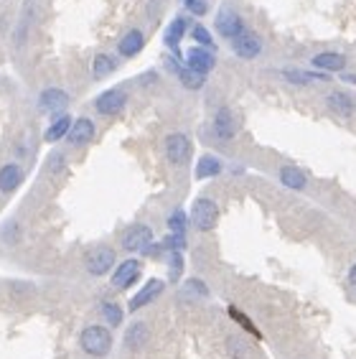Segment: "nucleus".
Masks as SVG:
<instances>
[{"instance_id":"34","label":"nucleus","mask_w":356,"mask_h":359,"mask_svg":"<svg viewBox=\"0 0 356 359\" xmlns=\"http://www.w3.org/2000/svg\"><path fill=\"white\" fill-rule=\"evenodd\" d=\"M191 36H193V41L199 43V46L214 49V39H211V34H209L204 25H193V31H191Z\"/></svg>"},{"instance_id":"2","label":"nucleus","mask_w":356,"mask_h":359,"mask_svg":"<svg viewBox=\"0 0 356 359\" xmlns=\"http://www.w3.org/2000/svg\"><path fill=\"white\" fill-rule=\"evenodd\" d=\"M219 222V207H216L214 199H207V196H201V199L193 201V207H191V225L196 227L199 232H211Z\"/></svg>"},{"instance_id":"15","label":"nucleus","mask_w":356,"mask_h":359,"mask_svg":"<svg viewBox=\"0 0 356 359\" xmlns=\"http://www.w3.org/2000/svg\"><path fill=\"white\" fill-rule=\"evenodd\" d=\"M143 46H145V36H143V31L133 28V31H127V34L120 39L117 51H120V57L130 59V57H138V54L143 51Z\"/></svg>"},{"instance_id":"21","label":"nucleus","mask_w":356,"mask_h":359,"mask_svg":"<svg viewBox=\"0 0 356 359\" xmlns=\"http://www.w3.org/2000/svg\"><path fill=\"white\" fill-rule=\"evenodd\" d=\"M72 123H74V120H72L69 115H59L56 120H54V123L49 125L46 135H43V138H46V143H59L61 138H67V135H69V127H72Z\"/></svg>"},{"instance_id":"12","label":"nucleus","mask_w":356,"mask_h":359,"mask_svg":"<svg viewBox=\"0 0 356 359\" xmlns=\"http://www.w3.org/2000/svg\"><path fill=\"white\" fill-rule=\"evenodd\" d=\"M69 102V94L64 90H56V87H49V90H43L39 94V110L41 112H61V110L67 107Z\"/></svg>"},{"instance_id":"5","label":"nucleus","mask_w":356,"mask_h":359,"mask_svg":"<svg viewBox=\"0 0 356 359\" xmlns=\"http://www.w3.org/2000/svg\"><path fill=\"white\" fill-rule=\"evenodd\" d=\"M163 148H166V158L174 163V166H183L186 161L191 158V141L189 135L183 133H171L163 143Z\"/></svg>"},{"instance_id":"11","label":"nucleus","mask_w":356,"mask_h":359,"mask_svg":"<svg viewBox=\"0 0 356 359\" xmlns=\"http://www.w3.org/2000/svg\"><path fill=\"white\" fill-rule=\"evenodd\" d=\"M232 49L237 57L242 59H255L260 51H262V41H260V36L252 34V31H242L237 39H232Z\"/></svg>"},{"instance_id":"26","label":"nucleus","mask_w":356,"mask_h":359,"mask_svg":"<svg viewBox=\"0 0 356 359\" xmlns=\"http://www.w3.org/2000/svg\"><path fill=\"white\" fill-rule=\"evenodd\" d=\"M186 28H189V23H186V18H176L174 23L166 28V46L168 49L178 51V43H181L183 34H186Z\"/></svg>"},{"instance_id":"33","label":"nucleus","mask_w":356,"mask_h":359,"mask_svg":"<svg viewBox=\"0 0 356 359\" xmlns=\"http://www.w3.org/2000/svg\"><path fill=\"white\" fill-rule=\"evenodd\" d=\"M168 270H171V280H178L183 270V252H168Z\"/></svg>"},{"instance_id":"10","label":"nucleus","mask_w":356,"mask_h":359,"mask_svg":"<svg viewBox=\"0 0 356 359\" xmlns=\"http://www.w3.org/2000/svg\"><path fill=\"white\" fill-rule=\"evenodd\" d=\"M163 288H166V283H163V280H158V278H150L148 283L143 285L140 291H138L133 298H130V311H140L143 306L153 303L158 296L163 293Z\"/></svg>"},{"instance_id":"29","label":"nucleus","mask_w":356,"mask_h":359,"mask_svg":"<svg viewBox=\"0 0 356 359\" xmlns=\"http://www.w3.org/2000/svg\"><path fill=\"white\" fill-rule=\"evenodd\" d=\"M102 318H105L109 326H120L123 324V309H120L115 301H105L102 303Z\"/></svg>"},{"instance_id":"30","label":"nucleus","mask_w":356,"mask_h":359,"mask_svg":"<svg viewBox=\"0 0 356 359\" xmlns=\"http://www.w3.org/2000/svg\"><path fill=\"white\" fill-rule=\"evenodd\" d=\"M186 227H189V217H186V212H183V209L171 212V217H168V229L176 232V234H186Z\"/></svg>"},{"instance_id":"35","label":"nucleus","mask_w":356,"mask_h":359,"mask_svg":"<svg viewBox=\"0 0 356 359\" xmlns=\"http://www.w3.org/2000/svg\"><path fill=\"white\" fill-rule=\"evenodd\" d=\"M183 6H186V10H189L191 16H207L209 10L207 0H183Z\"/></svg>"},{"instance_id":"20","label":"nucleus","mask_w":356,"mask_h":359,"mask_svg":"<svg viewBox=\"0 0 356 359\" xmlns=\"http://www.w3.org/2000/svg\"><path fill=\"white\" fill-rule=\"evenodd\" d=\"M280 181H282V186H288V189H295V192L306 189V184H308L306 174H303L300 168H295V166H282L280 168Z\"/></svg>"},{"instance_id":"13","label":"nucleus","mask_w":356,"mask_h":359,"mask_svg":"<svg viewBox=\"0 0 356 359\" xmlns=\"http://www.w3.org/2000/svg\"><path fill=\"white\" fill-rule=\"evenodd\" d=\"M67 138L72 145H87L94 138V123H92L90 117H79V120L72 123Z\"/></svg>"},{"instance_id":"16","label":"nucleus","mask_w":356,"mask_h":359,"mask_svg":"<svg viewBox=\"0 0 356 359\" xmlns=\"http://www.w3.org/2000/svg\"><path fill=\"white\" fill-rule=\"evenodd\" d=\"M214 133L219 141H232L234 138L237 125H234V117H232V110L229 107H222L214 115Z\"/></svg>"},{"instance_id":"6","label":"nucleus","mask_w":356,"mask_h":359,"mask_svg":"<svg viewBox=\"0 0 356 359\" xmlns=\"http://www.w3.org/2000/svg\"><path fill=\"white\" fill-rule=\"evenodd\" d=\"M125 105H127V94L123 92V90H107V92H102L97 100H94V107H97V112L100 115H120L125 110Z\"/></svg>"},{"instance_id":"18","label":"nucleus","mask_w":356,"mask_h":359,"mask_svg":"<svg viewBox=\"0 0 356 359\" xmlns=\"http://www.w3.org/2000/svg\"><path fill=\"white\" fill-rule=\"evenodd\" d=\"M168 67L176 69V74H178V79H181V84L186 87V90H201L204 84H207V74H199V72H193V69H183L178 67L174 59H168Z\"/></svg>"},{"instance_id":"22","label":"nucleus","mask_w":356,"mask_h":359,"mask_svg":"<svg viewBox=\"0 0 356 359\" xmlns=\"http://www.w3.org/2000/svg\"><path fill=\"white\" fill-rule=\"evenodd\" d=\"M209 296V288L204 280H199V278H191V280H186L181 288V298L183 301H201V298H207Z\"/></svg>"},{"instance_id":"37","label":"nucleus","mask_w":356,"mask_h":359,"mask_svg":"<svg viewBox=\"0 0 356 359\" xmlns=\"http://www.w3.org/2000/svg\"><path fill=\"white\" fill-rule=\"evenodd\" d=\"M64 166H67V158H64V156L54 153V156L49 158V171H51V174H61V171H64Z\"/></svg>"},{"instance_id":"36","label":"nucleus","mask_w":356,"mask_h":359,"mask_svg":"<svg viewBox=\"0 0 356 359\" xmlns=\"http://www.w3.org/2000/svg\"><path fill=\"white\" fill-rule=\"evenodd\" d=\"M18 225L16 222H8V225H6V229H3V240H6V243L8 245H13V243H18Z\"/></svg>"},{"instance_id":"27","label":"nucleus","mask_w":356,"mask_h":359,"mask_svg":"<svg viewBox=\"0 0 356 359\" xmlns=\"http://www.w3.org/2000/svg\"><path fill=\"white\" fill-rule=\"evenodd\" d=\"M227 354L232 359H247L252 354V347L244 339H240V336H229L227 339Z\"/></svg>"},{"instance_id":"3","label":"nucleus","mask_w":356,"mask_h":359,"mask_svg":"<svg viewBox=\"0 0 356 359\" xmlns=\"http://www.w3.org/2000/svg\"><path fill=\"white\" fill-rule=\"evenodd\" d=\"M117 263V255L112 247L107 245H100V247H94V250L87 255V270H90V276H107L109 270L115 267Z\"/></svg>"},{"instance_id":"4","label":"nucleus","mask_w":356,"mask_h":359,"mask_svg":"<svg viewBox=\"0 0 356 359\" xmlns=\"http://www.w3.org/2000/svg\"><path fill=\"white\" fill-rule=\"evenodd\" d=\"M153 245V229L148 225L127 227L123 234V247L127 252H145Z\"/></svg>"},{"instance_id":"7","label":"nucleus","mask_w":356,"mask_h":359,"mask_svg":"<svg viewBox=\"0 0 356 359\" xmlns=\"http://www.w3.org/2000/svg\"><path fill=\"white\" fill-rule=\"evenodd\" d=\"M216 59L214 49H207V46H193V49L186 51V67L199 72V74H209L214 69Z\"/></svg>"},{"instance_id":"39","label":"nucleus","mask_w":356,"mask_h":359,"mask_svg":"<svg viewBox=\"0 0 356 359\" xmlns=\"http://www.w3.org/2000/svg\"><path fill=\"white\" fill-rule=\"evenodd\" d=\"M344 82H348V84H356V74H346V76H344Z\"/></svg>"},{"instance_id":"32","label":"nucleus","mask_w":356,"mask_h":359,"mask_svg":"<svg viewBox=\"0 0 356 359\" xmlns=\"http://www.w3.org/2000/svg\"><path fill=\"white\" fill-rule=\"evenodd\" d=\"M229 316H232L234 321H237V324L242 326V329H247L249 334H252V336H257V339H260V331H257V326L252 324V321H249V318L244 316V314H242L240 309H234V306H229Z\"/></svg>"},{"instance_id":"24","label":"nucleus","mask_w":356,"mask_h":359,"mask_svg":"<svg viewBox=\"0 0 356 359\" xmlns=\"http://www.w3.org/2000/svg\"><path fill=\"white\" fill-rule=\"evenodd\" d=\"M117 69V59L109 57V54H97L94 61H92V74L94 79H105L107 74H112Z\"/></svg>"},{"instance_id":"38","label":"nucleus","mask_w":356,"mask_h":359,"mask_svg":"<svg viewBox=\"0 0 356 359\" xmlns=\"http://www.w3.org/2000/svg\"><path fill=\"white\" fill-rule=\"evenodd\" d=\"M348 285H351V291H354L356 296V263L351 265V270H348Z\"/></svg>"},{"instance_id":"8","label":"nucleus","mask_w":356,"mask_h":359,"mask_svg":"<svg viewBox=\"0 0 356 359\" xmlns=\"http://www.w3.org/2000/svg\"><path fill=\"white\" fill-rule=\"evenodd\" d=\"M140 260H125V263H120L117 265V270L112 273V285L115 288H130V285L138 283V278H140Z\"/></svg>"},{"instance_id":"14","label":"nucleus","mask_w":356,"mask_h":359,"mask_svg":"<svg viewBox=\"0 0 356 359\" xmlns=\"http://www.w3.org/2000/svg\"><path fill=\"white\" fill-rule=\"evenodd\" d=\"M23 181V168L18 163H6L0 166V192L3 194H13Z\"/></svg>"},{"instance_id":"23","label":"nucleus","mask_w":356,"mask_h":359,"mask_svg":"<svg viewBox=\"0 0 356 359\" xmlns=\"http://www.w3.org/2000/svg\"><path fill=\"white\" fill-rule=\"evenodd\" d=\"M326 102H328V107L341 117H348L351 112H354V100L344 92H331L328 97H326Z\"/></svg>"},{"instance_id":"17","label":"nucleus","mask_w":356,"mask_h":359,"mask_svg":"<svg viewBox=\"0 0 356 359\" xmlns=\"http://www.w3.org/2000/svg\"><path fill=\"white\" fill-rule=\"evenodd\" d=\"M148 324H143V321H135V324H130V329L125 331V347L130 351H140L145 344H148Z\"/></svg>"},{"instance_id":"19","label":"nucleus","mask_w":356,"mask_h":359,"mask_svg":"<svg viewBox=\"0 0 356 359\" xmlns=\"http://www.w3.org/2000/svg\"><path fill=\"white\" fill-rule=\"evenodd\" d=\"M344 64H346V59L336 54V51H323V54L313 57V67L321 69V72H341Z\"/></svg>"},{"instance_id":"31","label":"nucleus","mask_w":356,"mask_h":359,"mask_svg":"<svg viewBox=\"0 0 356 359\" xmlns=\"http://www.w3.org/2000/svg\"><path fill=\"white\" fill-rule=\"evenodd\" d=\"M160 247H163V250H168V252H183V250H186V234L171 232L166 240L160 243Z\"/></svg>"},{"instance_id":"25","label":"nucleus","mask_w":356,"mask_h":359,"mask_svg":"<svg viewBox=\"0 0 356 359\" xmlns=\"http://www.w3.org/2000/svg\"><path fill=\"white\" fill-rule=\"evenodd\" d=\"M222 161L216 156H201L199 163H196V178H211V176L222 174Z\"/></svg>"},{"instance_id":"1","label":"nucleus","mask_w":356,"mask_h":359,"mask_svg":"<svg viewBox=\"0 0 356 359\" xmlns=\"http://www.w3.org/2000/svg\"><path fill=\"white\" fill-rule=\"evenodd\" d=\"M79 344L90 357H107L112 349V331L107 326L92 324L79 334Z\"/></svg>"},{"instance_id":"9","label":"nucleus","mask_w":356,"mask_h":359,"mask_svg":"<svg viewBox=\"0 0 356 359\" xmlns=\"http://www.w3.org/2000/svg\"><path fill=\"white\" fill-rule=\"evenodd\" d=\"M216 31L224 36V39H237V36L244 31V23H242V18L234 13V10L229 8H224L219 10V16H216Z\"/></svg>"},{"instance_id":"28","label":"nucleus","mask_w":356,"mask_h":359,"mask_svg":"<svg viewBox=\"0 0 356 359\" xmlns=\"http://www.w3.org/2000/svg\"><path fill=\"white\" fill-rule=\"evenodd\" d=\"M282 76H285L288 82H295V84H308V82H313V79L326 82V76L323 74H311V72H300V69H285Z\"/></svg>"}]
</instances>
